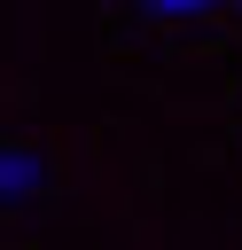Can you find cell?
I'll use <instances>...</instances> for the list:
<instances>
[{
    "instance_id": "1",
    "label": "cell",
    "mask_w": 242,
    "mask_h": 250,
    "mask_svg": "<svg viewBox=\"0 0 242 250\" xmlns=\"http://www.w3.org/2000/svg\"><path fill=\"white\" fill-rule=\"evenodd\" d=\"M47 195V156L23 141H0V203H31Z\"/></svg>"
}]
</instances>
